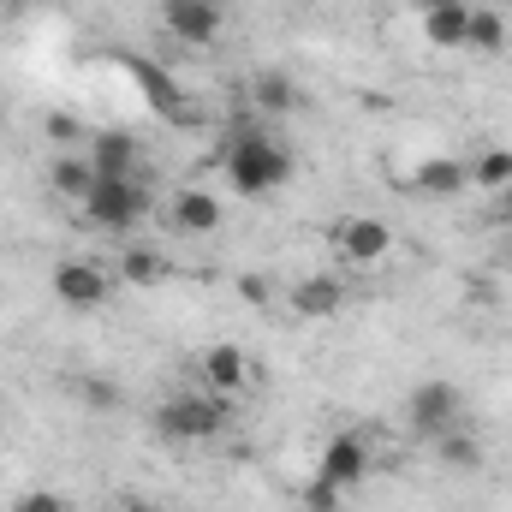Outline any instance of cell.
I'll use <instances>...</instances> for the list:
<instances>
[{"label": "cell", "mask_w": 512, "mask_h": 512, "mask_svg": "<svg viewBox=\"0 0 512 512\" xmlns=\"http://www.w3.org/2000/svg\"><path fill=\"white\" fill-rule=\"evenodd\" d=\"M215 167L233 179V191H239L245 203H262V197H274L280 185H292L298 155H292V143H280L262 120H239L233 137L215 149Z\"/></svg>", "instance_id": "6da1fadb"}, {"label": "cell", "mask_w": 512, "mask_h": 512, "mask_svg": "<svg viewBox=\"0 0 512 512\" xmlns=\"http://www.w3.org/2000/svg\"><path fill=\"white\" fill-rule=\"evenodd\" d=\"M149 423H155L161 441L203 447V441L227 435V423H233V399H221V393H209V387H179V393H167V399L155 405Z\"/></svg>", "instance_id": "7a4b0ae2"}, {"label": "cell", "mask_w": 512, "mask_h": 512, "mask_svg": "<svg viewBox=\"0 0 512 512\" xmlns=\"http://www.w3.org/2000/svg\"><path fill=\"white\" fill-rule=\"evenodd\" d=\"M78 209H84V221L96 233H131V227H143L155 215V197H149V185L137 173H126V179H96Z\"/></svg>", "instance_id": "3957f363"}, {"label": "cell", "mask_w": 512, "mask_h": 512, "mask_svg": "<svg viewBox=\"0 0 512 512\" xmlns=\"http://www.w3.org/2000/svg\"><path fill=\"white\" fill-rule=\"evenodd\" d=\"M48 286H54V298L66 304V310H102L108 298H114V268H102V262H90V256H60L54 262V274H48Z\"/></svg>", "instance_id": "277c9868"}, {"label": "cell", "mask_w": 512, "mask_h": 512, "mask_svg": "<svg viewBox=\"0 0 512 512\" xmlns=\"http://www.w3.org/2000/svg\"><path fill=\"white\" fill-rule=\"evenodd\" d=\"M161 30L185 48H215L227 36V0H161Z\"/></svg>", "instance_id": "5b68a950"}, {"label": "cell", "mask_w": 512, "mask_h": 512, "mask_svg": "<svg viewBox=\"0 0 512 512\" xmlns=\"http://www.w3.org/2000/svg\"><path fill=\"white\" fill-rule=\"evenodd\" d=\"M328 245H334V256L346 268H376V262L393 256V227L376 221V215H340L328 227Z\"/></svg>", "instance_id": "8992f818"}, {"label": "cell", "mask_w": 512, "mask_h": 512, "mask_svg": "<svg viewBox=\"0 0 512 512\" xmlns=\"http://www.w3.org/2000/svg\"><path fill=\"white\" fill-rule=\"evenodd\" d=\"M405 417H411V429L423 435V441H435V435H447L459 417H465V393H459V382H417L411 393H405Z\"/></svg>", "instance_id": "52a82bcc"}, {"label": "cell", "mask_w": 512, "mask_h": 512, "mask_svg": "<svg viewBox=\"0 0 512 512\" xmlns=\"http://www.w3.org/2000/svg\"><path fill=\"white\" fill-rule=\"evenodd\" d=\"M370 465H376V453H370V441H364L358 429L328 435V441H322V453H316V477H328L340 495H352V489L370 477Z\"/></svg>", "instance_id": "ba28073f"}, {"label": "cell", "mask_w": 512, "mask_h": 512, "mask_svg": "<svg viewBox=\"0 0 512 512\" xmlns=\"http://www.w3.org/2000/svg\"><path fill=\"white\" fill-rule=\"evenodd\" d=\"M161 215H167V227L185 233V239H209V233H221V221H227V209H221V197H215L209 185H179V191H167Z\"/></svg>", "instance_id": "9c48e42d"}, {"label": "cell", "mask_w": 512, "mask_h": 512, "mask_svg": "<svg viewBox=\"0 0 512 512\" xmlns=\"http://www.w3.org/2000/svg\"><path fill=\"white\" fill-rule=\"evenodd\" d=\"M251 382H256V370H251V358H245V346L221 340V346H203L197 352V387H209L221 399H239Z\"/></svg>", "instance_id": "30bf717a"}, {"label": "cell", "mask_w": 512, "mask_h": 512, "mask_svg": "<svg viewBox=\"0 0 512 512\" xmlns=\"http://www.w3.org/2000/svg\"><path fill=\"white\" fill-rule=\"evenodd\" d=\"M411 191L435 197V203H453V197L471 191V161L465 155H423L417 173H411Z\"/></svg>", "instance_id": "8fae6325"}, {"label": "cell", "mask_w": 512, "mask_h": 512, "mask_svg": "<svg viewBox=\"0 0 512 512\" xmlns=\"http://www.w3.org/2000/svg\"><path fill=\"white\" fill-rule=\"evenodd\" d=\"M286 304H292V316H304V322H328V316H340V310L352 304V292H346L340 274H304V280L286 292Z\"/></svg>", "instance_id": "7c38bea8"}, {"label": "cell", "mask_w": 512, "mask_h": 512, "mask_svg": "<svg viewBox=\"0 0 512 512\" xmlns=\"http://www.w3.org/2000/svg\"><path fill=\"white\" fill-rule=\"evenodd\" d=\"M298 102H304V90L292 84L286 66H256L251 72V114L256 120H280V114H292Z\"/></svg>", "instance_id": "4fadbf2b"}, {"label": "cell", "mask_w": 512, "mask_h": 512, "mask_svg": "<svg viewBox=\"0 0 512 512\" xmlns=\"http://www.w3.org/2000/svg\"><path fill=\"white\" fill-rule=\"evenodd\" d=\"M84 155H90L96 179H126V173H137V161H143V143L131 131H96L84 143Z\"/></svg>", "instance_id": "5bb4252c"}, {"label": "cell", "mask_w": 512, "mask_h": 512, "mask_svg": "<svg viewBox=\"0 0 512 512\" xmlns=\"http://www.w3.org/2000/svg\"><path fill=\"white\" fill-rule=\"evenodd\" d=\"M423 36L435 48H465V30H471V0H423Z\"/></svg>", "instance_id": "9a60e30c"}, {"label": "cell", "mask_w": 512, "mask_h": 512, "mask_svg": "<svg viewBox=\"0 0 512 512\" xmlns=\"http://www.w3.org/2000/svg\"><path fill=\"white\" fill-rule=\"evenodd\" d=\"M114 280H126L137 292L167 286V280H173V256H161L155 245H126V251L114 256Z\"/></svg>", "instance_id": "2e32d148"}, {"label": "cell", "mask_w": 512, "mask_h": 512, "mask_svg": "<svg viewBox=\"0 0 512 512\" xmlns=\"http://www.w3.org/2000/svg\"><path fill=\"white\" fill-rule=\"evenodd\" d=\"M90 185H96V167H90V155H84V149H60V155L48 161V191H54V197L84 203V197H90Z\"/></svg>", "instance_id": "e0dca14e"}, {"label": "cell", "mask_w": 512, "mask_h": 512, "mask_svg": "<svg viewBox=\"0 0 512 512\" xmlns=\"http://www.w3.org/2000/svg\"><path fill=\"white\" fill-rule=\"evenodd\" d=\"M435 459H441L447 471H477V465H483V441H477L465 423H453L447 435H435Z\"/></svg>", "instance_id": "ac0fdd59"}, {"label": "cell", "mask_w": 512, "mask_h": 512, "mask_svg": "<svg viewBox=\"0 0 512 512\" xmlns=\"http://www.w3.org/2000/svg\"><path fill=\"white\" fill-rule=\"evenodd\" d=\"M465 48H477V54H501V48H507V18H501L495 6H471Z\"/></svg>", "instance_id": "d6986e66"}, {"label": "cell", "mask_w": 512, "mask_h": 512, "mask_svg": "<svg viewBox=\"0 0 512 512\" xmlns=\"http://www.w3.org/2000/svg\"><path fill=\"white\" fill-rule=\"evenodd\" d=\"M471 185H483V191H507L512 185V149H483V155H471Z\"/></svg>", "instance_id": "ffe728a7"}, {"label": "cell", "mask_w": 512, "mask_h": 512, "mask_svg": "<svg viewBox=\"0 0 512 512\" xmlns=\"http://www.w3.org/2000/svg\"><path fill=\"white\" fill-rule=\"evenodd\" d=\"M72 393H78V405H90V411H114L120 405V382H108V376H72Z\"/></svg>", "instance_id": "44dd1931"}, {"label": "cell", "mask_w": 512, "mask_h": 512, "mask_svg": "<svg viewBox=\"0 0 512 512\" xmlns=\"http://www.w3.org/2000/svg\"><path fill=\"white\" fill-rule=\"evenodd\" d=\"M12 512H72V495H60V489H24Z\"/></svg>", "instance_id": "7402d4cb"}, {"label": "cell", "mask_w": 512, "mask_h": 512, "mask_svg": "<svg viewBox=\"0 0 512 512\" xmlns=\"http://www.w3.org/2000/svg\"><path fill=\"white\" fill-rule=\"evenodd\" d=\"M298 495H304V512H340V501H346V495H340L328 477H310Z\"/></svg>", "instance_id": "603a6c76"}, {"label": "cell", "mask_w": 512, "mask_h": 512, "mask_svg": "<svg viewBox=\"0 0 512 512\" xmlns=\"http://www.w3.org/2000/svg\"><path fill=\"white\" fill-rule=\"evenodd\" d=\"M42 131H48V137H54L60 149H72V143H84V126H78L72 114H48V120H42Z\"/></svg>", "instance_id": "cb8c5ba5"}, {"label": "cell", "mask_w": 512, "mask_h": 512, "mask_svg": "<svg viewBox=\"0 0 512 512\" xmlns=\"http://www.w3.org/2000/svg\"><path fill=\"white\" fill-rule=\"evenodd\" d=\"M120 512H167V507L149 501V495H137V489H126V495H120Z\"/></svg>", "instance_id": "d4e9b609"}, {"label": "cell", "mask_w": 512, "mask_h": 512, "mask_svg": "<svg viewBox=\"0 0 512 512\" xmlns=\"http://www.w3.org/2000/svg\"><path fill=\"white\" fill-rule=\"evenodd\" d=\"M495 221H507V227H512V185H507V191H495Z\"/></svg>", "instance_id": "484cf974"}]
</instances>
